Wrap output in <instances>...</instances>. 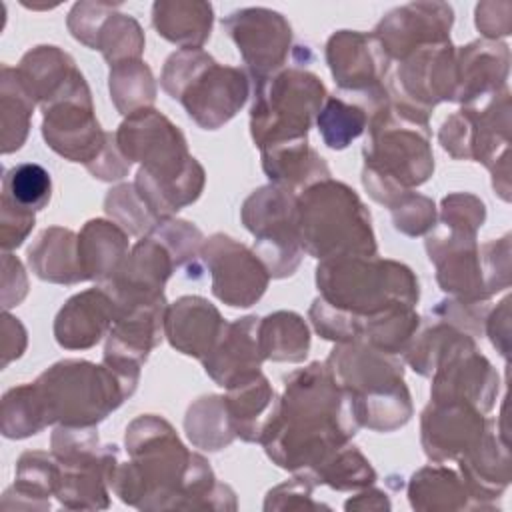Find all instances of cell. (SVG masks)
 Listing matches in <instances>:
<instances>
[{
	"label": "cell",
	"instance_id": "cell-34",
	"mask_svg": "<svg viewBox=\"0 0 512 512\" xmlns=\"http://www.w3.org/2000/svg\"><path fill=\"white\" fill-rule=\"evenodd\" d=\"M16 70L40 106L48 104L78 72L74 60L56 46H38L26 52Z\"/></svg>",
	"mask_w": 512,
	"mask_h": 512
},
{
	"label": "cell",
	"instance_id": "cell-52",
	"mask_svg": "<svg viewBox=\"0 0 512 512\" xmlns=\"http://www.w3.org/2000/svg\"><path fill=\"white\" fill-rule=\"evenodd\" d=\"M488 302H466V300H444L438 302V306L432 310L436 316L442 318V322L454 326V328H462L466 334L470 336H480L484 332V324H486V316H488Z\"/></svg>",
	"mask_w": 512,
	"mask_h": 512
},
{
	"label": "cell",
	"instance_id": "cell-56",
	"mask_svg": "<svg viewBox=\"0 0 512 512\" xmlns=\"http://www.w3.org/2000/svg\"><path fill=\"white\" fill-rule=\"evenodd\" d=\"M476 28L488 38L496 40L508 36L512 30L510 2H482L476 6Z\"/></svg>",
	"mask_w": 512,
	"mask_h": 512
},
{
	"label": "cell",
	"instance_id": "cell-21",
	"mask_svg": "<svg viewBox=\"0 0 512 512\" xmlns=\"http://www.w3.org/2000/svg\"><path fill=\"white\" fill-rule=\"evenodd\" d=\"M256 316L226 322L214 348L202 358L206 374L222 388H234L260 374L264 360Z\"/></svg>",
	"mask_w": 512,
	"mask_h": 512
},
{
	"label": "cell",
	"instance_id": "cell-17",
	"mask_svg": "<svg viewBox=\"0 0 512 512\" xmlns=\"http://www.w3.org/2000/svg\"><path fill=\"white\" fill-rule=\"evenodd\" d=\"M326 368L350 398L386 392L404 384V366L396 354L382 352L362 340L336 344Z\"/></svg>",
	"mask_w": 512,
	"mask_h": 512
},
{
	"label": "cell",
	"instance_id": "cell-11",
	"mask_svg": "<svg viewBox=\"0 0 512 512\" xmlns=\"http://www.w3.org/2000/svg\"><path fill=\"white\" fill-rule=\"evenodd\" d=\"M242 222L254 234V254L272 278H286L298 268L304 250L298 238L292 190L276 184L254 190L242 204Z\"/></svg>",
	"mask_w": 512,
	"mask_h": 512
},
{
	"label": "cell",
	"instance_id": "cell-37",
	"mask_svg": "<svg viewBox=\"0 0 512 512\" xmlns=\"http://www.w3.org/2000/svg\"><path fill=\"white\" fill-rule=\"evenodd\" d=\"M186 436L196 448L216 452L236 438L224 396H202L186 412Z\"/></svg>",
	"mask_w": 512,
	"mask_h": 512
},
{
	"label": "cell",
	"instance_id": "cell-32",
	"mask_svg": "<svg viewBox=\"0 0 512 512\" xmlns=\"http://www.w3.org/2000/svg\"><path fill=\"white\" fill-rule=\"evenodd\" d=\"M214 12L208 2L162 0L152 6L156 32L180 48H200L212 30Z\"/></svg>",
	"mask_w": 512,
	"mask_h": 512
},
{
	"label": "cell",
	"instance_id": "cell-5",
	"mask_svg": "<svg viewBox=\"0 0 512 512\" xmlns=\"http://www.w3.org/2000/svg\"><path fill=\"white\" fill-rule=\"evenodd\" d=\"M296 228L302 250L320 260L376 254L370 212L350 186L332 178L296 198Z\"/></svg>",
	"mask_w": 512,
	"mask_h": 512
},
{
	"label": "cell",
	"instance_id": "cell-25",
	"mask_svg": "<svg viewBox=\"0 0 512 512\" xmlns=\"http://www.w3.org/2000/svg\"><path fill=\"white\" fill-rule=\"evenodd\" d=\"M224 326L218 308L206 298L182 296L166 310L164 336L178 352L202 360L214 348Z\"/></svg>",
	"mask_w": 512,
	"mask_h": 512
},
{
	"label": "cell",
	"instance_id": "cell-22",
	"mask_svg": "<svg viewBox=\"0 0 512 512\" xmlns=\"http://www.w3.org/2000/svg\"><path fill=\"white\" fill-rule=\"evenodd\" d=\"M60 462V480L56 498L64 508L98 510L108 508V486L118 462L114 444L100 446L96 452Z\"/></svg>",
	"mask_w": 512,
	"mask_h": 512
},
{
	"label": "cell",
	"instance_id": "cell-42",
	"mask_svg": "<svg viewBox=\"0 0 512 512\" xmlns=\"http://www.w3.org/2000/svg\"><path fill=\"white\" fill-rule=\"evenodd\" d=\"M60 480V462L48 452H24L16 466V496L28 498L30 508H50L48 496L56 494Z\"/></svg>",
	"mask_w": 512,
	"mask_h": 512
},
{
	"label": "cell",
	"instance_id": "cell-58",
	"mask_svg": "<svg viewBox=\"0 0 512 512\" xmlns=\"http://www.w3.org/2000/svg\"><path fill=\"white\" fill-rule=\"evenodd\" d=\"M346 510H390V502L382 490H364L344 504Z\"/></svg>",
	"mask_w": 512,
	"mask_h": 512
},
{
	"label": "cell",
	"instance_id": "cell-54",
	"mask_svg": "<svg viewBox=\"0 0 512 512\" xmlns=\"http://www.w3.org/2000/svg\"><path fill=\"white\" fill-rule=\"evenodd\" d=\"M34 228V212L26 210L2 196V220H0V244L4 252L18 248L30 230Z\"/></svg>",
	"mask_w": 512,
	"mask_h": 512
},
{
	"label": "cell",
	"instance_id": "cell-28",
	"mask_svg": "<svg viewBox=\"0 0 512 512\" xmlns=\"http://www.w3.org/2000/svg\"><path fill=\"white\" fill-rule=\"evenodd\" d=\"M224 400L234 434L246 442H262L280 402L262 372L240 386L228 388Z\"/></svg>",
	"mask_w": 512,
	"mask_h": 512
},
{
	"label": "cell",
	"instance_id": "cell-15",
	"mask_svg": "<svg viewBox=\"0 0 512 512\" xmlns=\"http://www.w3.org/2000/svg\"><path fill=\"white\" fill-rule=\"evenodd\" d=\"M212 276V292L218 300L234 308L256 304L266 292L270 274L262 260L244 244L230 236L214 234L200 252Z\"/></svg>",
	"mask_w": 512,
	"mask_h": 512
},
{
	"label": "cell",
	"instance_id": "cell-12",
	"mask_svg": "<svg viewBox=\"0 0 512 512\" xmlns=\"http://www.w3.org/2000/svg\"><path fill=\"white\" fill-rule=\"evenodd\" d=\"M456 82V50L446 40L420 46L400 60L398 72L390 78L388 94L398 110L428 122L436 104L454 102Z\"/></svg>",
	"mask_w": 512,
	"mask_h": 512
},
{
	"label": "cell",
	"instance_id": "cell-38",
	"mask_svg": "<svg viewBox=\"0 0 512 512\" xmlns=\"http://www.w3.org/2000/svg\"><path fill=\"white\" fill-rule=\"evenodd\" d=\"M418 326H420V316L416 314L414 306L400 304V306H392L362 318L358 340L382 352L398 354L406 350L410 340L416 336Z\"/></svg>",
	"mask_w": 512,
	"mask_h": 512
},
{
	"label": "cell",
	"instance_id": "cell-10",
	"mask_svg": "<svg viewBox=\"0 0 512 512\" xmlns=\"http://www.w3.org/2000/svg\"><path fill=\"white\" fill-rule=\"evenodd\" d=\"M52 422L62 426H96L132 392L112 368L88 360H62L34 382Z\"/></svg>",
	"mask_w": 512,
	"mask_h": 512
},
{
	"label": "cell",
	"instance_id": "cell-16",
	"mask_svg": "<svg viewBox=\"0 0 512 512\" xmlns=\"http://www.w3.org/2000/svg\"><path fill=\"white\" fill-rule=\"evenodd\" d=\"M222 26L236 42L254 82L282 70L290 52L292 30L280 12L242 8L228 14Z\"/></svg>",
	"mask_w": 512,
	"mask_h": 512
},
{
	"label": "cell",
	"instance_id": "cell-31",
	"mask_svg": "<svg viewBox=\"0 0 512 512\" xmlns=\"http://www.w3.org/2000/svg\"><path fill=\"white\" fill-rule=\"evenodd\" d=\"M80 262L88 280H112L128 258V234L116 222L102 218L84 224L78 234Z\"/></svg>",
	"mask_w": 512,
	"mask_h": 512
},
{
	"label": "cell",
	"instance_id": "cell-20",
	"mask_svg": "<svg viewBox=\"0 0 512 512\" xmlns=\"http://www.w3.org/2000/svg\"><path fill=\"white\" fill-rule=\"evenodd\" d=\"M330 72L342 92H362L382 86L390 56L374 34L340 30L326 44Z\"/></svg>",
	"mask_w": 512,
	"mask_h": 512
},
{
	"label": "cell",
	"instance_id": "cell-1",
	"mask_svg": "<svg viewBox=\"0 0 512 512\" xmlns=\"http://www.w3.org/2000/svg\"><path fill=\"white\" fill-rule=\"evenodd\" d=\"M130 462L118 464L110 480L122 502L140 510L212 508L230 510V486L216 482L210 464L190 452L160 416H138L126 428Z\"/></svg>",
	"mask_w": 512,
	"mask_h": 512
},
{
	"label": "cell",
	"instance_id": "cell-13",
	"mask_svg": "<svg viewBox=\"0 0 512 512\" xmlns=\"http://www.w3.org/2000/svg\"><path fill=\"white\" fill-rule=\"evenodd\" d=\"M42 112V136L54 152L84 166L100 156L106 144V132L94 116L90 88L80 72L42 106Z\"/></svg>",
	"mask_w": 512,
	"mask_h": 512
},
{
	"label": "cell",
	"instance_id": "cell-36",
	"mask_svg": "<svg viewBox=\"0 0 512 512\" xmlns=\"http://www.w3.org/2000/svg\"><path fill=\"white\" fill-rule=\"evenodd\" d=\"M36 100L28 92L16 68L2 66L0 90V122H2V152L18 150L30 128V116Z\"/></svg>",
	"mask_w": 512,
	"mask_h": 512
},
{
	"label": "cell",
	"instance_id": "cell-2",
	"mask_svg": "<svg viewBox=\"0 0 512 512\" xmlns=\"http://www.w3.org/2000/svg\"><path fill=\"white\" fill-rule=\"evenodd\" d=\"M350 396L334 382L326 364L312 362L284 378L278 412L262 446L286 470H310L358 430Z\"/></svg>",
	"mask_w": 512,
	"mask_h": 512
},
{
	"label": "cell",
	"instance_id": "cell-44",
	"mask_svg": "<svg viewBox=\"0 0 512 512\" xmlns=\"http://www.w3.org/2000/svg\"><path fill=\"white\" fill-rule=\"evenodd\" d=\"M94 50H100L110 66L126 60H140L144 50L140 24L132 16L112 12L98 30Z\"/></svg>",
	"mask_w": 512,
	"mask_h": 512
},
{
	"label": "cell",
	"instance_id": "cell-48",
	"mask_svg": "<svg viewBox=\"0 0 512 512\" xmlns=\"http://www.w3.org/2000/svg\"><path fill=\"white\" fill-rule=\"evenodd\" d=\"M458 330L446 322H436L434 326L426 328L418 338H412L410 344L404 350L406 362L420 374V376H432L434 366L440 358V352L452 332Z\"/></svg>",
	"mask_w": 512,
	"mask_h": 512
},
{
	"label": "cell",
	"instance_id": "cell-9",
	"mask_svg": "<svg viewBox=\"0 0 512 512\" xmlns=\"http://www.w3.org/2000/svg\"><path fill=\"white\" fill-rule=\"evenodd\" d=\"M426 250L440 288L458 300L482 302L510 286V236L478 246L476 236L436 226Z\"/></svg>",
	"mask_w": 512,
	"mask_h": 512
},
{
	"label": "cell",
	"instance_id": "cell-8",
	"mask_svg": "<svg viewBox=\"0 0 512 512\" xmlns=\"http://www.w3.org/2000/svg\"><path fill=\"white\" fill-rule=\"evenodd\" d=\"M324 102L326 88L320 78L298 66L256 80L250 110L254 144L264 150L294 140H306Z\"/></svg>",
	"mask_w": 512,
	"mask_h": 512
},
{
	"label": "cell",
	"instance_id": "cell-49",
	"mask_svg": "<svg viewBox=\"0 0 512 512\" xmlns=\"http://www.w3.org/2000/svg\"><path fill=\"white\" fill-rule=\"evenodd\" d=\"M486 220V206L468 192H454L442 200L440 226L464 234H476Z\"/></svg>",
	"mask_w": 512,
	"mask_h": 512
},
{
	"label": "cell",
	"instance_id": "cell-41",
	"mask_svg": "<svg viewBox=\"0 0 512 512\" xmlns=\"http://www.w3.org/2000/svg\"><path fill=\"white\" fill-rule=\"evenodd\" d=\"M110 94L120 114L152 108L156 100V84L150 68L142 60H126L110 70Z\"/></svg>",
	"mask_w": 512,
	"mask_h": 512
},
{
	"label": "cell",
	"instance_id": "cell-23",
	"mask_svg": "<svg viewBox=\"0 0 512 512\" xmlns=\"http://www.w3.org/2000/svg\"><path fill=\"white\" fill-rule=\"evenodd\" d=\"M462 482L466 484L476 508H492L488 502L498 498L510 484V452L496 422L488 420L478 442L458 458Z\"/></svg>",
	"mask_w": 512,
	"mask_h": 512
},
{
	"label": "cell",
	"instance_id": "cell-33",
	"mask_svg": "<svg viewBox=\"0 0 512 512\" xmlns=\"http://www.w3.org/2000/svg\"><path fill=\"white\" fill-rule=\"evenodd\" d=\"M408 498L414 510L476 508L466 484L446 466H424L410 478Z\"/></svg>",
	"mask_w": 512,
	"mask_h": 512
},
{
	"label": "cell",
	"instance_id": "cell-43",
	"mask_svg": "<svg viewBox=\"0 0 512 512\" xmlns=\"http://www.w3.org/2000/svg\"><path fill=\"white\" fill-rule=\"evenodd\" d=\"M306 472L312 474L318 486L326 484L336 490H358L370 486L376 480V472L364 454L348 444L336 448L318 466Z\"/></svg>",
	"mask_w": 512,
	"mask_h": 512
},
{
	"label": "cell",
	"instance_id": "cell-46",
	"mask_svg": "<svg viewBox=\"0 0 512 512\" xmlns=\"http://www.w3.org/2000/svg\"><path fill=\"white\" fill-rule=\"evenodd\" d=\"M104 208L120 228L142 238L162 222L142 200L134 184H120L112 188L104 200Z\"/></svg>",
	"mask_w": 512,
	"mask_h": 512
},
{
	"label": "cell",
	"instance_id": "cell-50",
	"mask_svg": "<svg viewBox=\"0 0 512 512\" xmlns=\"http://www.w3.org/2000/svg\"><path fill=\"white\" fill-rule=\"evenodd\" d=\"M316 480L310 472L300 470L294 478L278 484L266 496L264 510H318L328 508L320 502L312 500V492L316 488Z\"/></svg>",
	"mask_w": 512,
	"mask_h": 512
},
{
	"label": "cell",
	"instance_id": "cell-4",
	"mask_svg": "<svg viewBox=\"0 0 512 512\" xmlns=\"http://www.w3.org/2000/svg\"><path fill=\"white\" fill-rule=\"evenodd\" d=\"M362 184L368 194L394 208L414 186L434 172L428 122L402 114L392 102L368 124Z\"/></svg>",
	"mask_w": 512,
	"mask_h": 512
},
{
	"label": "cell",
	"instance_id": "cell-3",
	"mask_svg": "<svg viewBox=\"0 0 512 512\" xmlns=\"http://www.w3.org/2000/svg\"><path fill=\"white\" fill-rule=\"evenodd\" d=\"M114 136L122 154L142 164L134 186L160 220L198 200L206 180L204 168L188 154L182 132L164 114L154 108L134 112Z\"/></svg>",
	"mask_w": 512,
	"mask_h": 512
},
{
	"label": "cell",
	"instance_id": "cell-27",
	"mask_svg": "<svg viewBox=\"0 0 512 512\" xmlns=\"http://www.w3.org/2000/svg\"><path fill=\"white\" fill-rule=\"evenodd\" d=\"M350 94L356 96V100L350 102L340 96L326 98L316 118L320 136L332 150H342L362 136L370 120L390 104V94L384 84Z\"/></svg>",
	"mask_w": 512,
	"mask_h": 512
},
{
	"label": "cell",
	"instance_id": "cell-6",
	"mask_svg": "<svg viewBox=\"0 0 512 512\" xmlns=\"http://www.w3.org/2000/svg\"><path fill=\"white\" fill-rule=\"evenodd\" d=\"M316 284L322 300L360 318L400 304L414 306L420 296L408 266L374 256L326 258L316 268Z\"/></svg>",
	"mask_w": 512,
	"mask_h": 512
},
{
	"label": "cell",
	"instance_id": "cell-55",
	"mask_svg": "<svg viewBox=\"0 0 512 512\" xmlns=\"http://www.w3.org/2000/svg\"><path fill=\"white\" fill-rule=\"evenodd\" d=\"M130 166H132V162L118 148L116 136L112 132H106V144H104L100 156L94 162H90L86 168L94 178L120 180L128 174Z\"/></svg>",
	"mask_w": 512,
	"mask_h": 512
},
{
	"label": "cell",
	"instance_id": "cell-53",
	"mask_svg": "<svg viewBox=\"0 0 512 512\" xmlns=\"http://www.w3.org/2000/svg\"><path fill=\"white\" fill-rule=\"evenodd\" d=\"M118 4L108 2H78L68 14V28L76 40L94 48L96 36L104 20L114 12Z\"/></svg>",
	"mask_w": 512,
	"mask_h": 512
},
{
	"label": "cell",
	"instance_id": "cell-40",
	"mask_svg": "<svg viewBox=\"0 0 512 512\" xmlns=\"http://www.w3.org/2000/svg\"><path fill=\"white\" fill-rule=\"evenodd\" d=\"M52 424L46 404L36 384L12 388L2 398V434L6 438H26Z\"/></svg>",
	"mask_w": 512,
	"mask_h": 512
},
{
	"label": "cell",
	"instance_id": "cell-39",
	"mask_svg": "<svg viewBox=\"0 0 512 512\" xmlns=\"http://www.w3.org/2000/svg\"><path fill=\"white\" fill-rule=\"evenodd\" d=\"M350 402L358 426H366L376 432H392L404 426L412 416V400L406 384L386 392L350 398Z\"/></svg>",
	"mask_w": 512,
	"mask_h": 512
},
{
	"label": "cell",
	"instance_id": "cell-51",
	"mask_svg": "<svg viewBox=\"0 0 512 512\" xmlns=\"http://www.w3.org/2000/svg\"><path fill=\"white\" fill-rule=\"evenodd\" d=\"M394 228L406 236H422L430 232L436 224V206L430 198L408 192L394 208H392Z\"/></svg>",
	"mask_w": 512,
	"mask_h": 512
},
{
	"label": "cell",
	"instance_id": "cell-18",
	"mask_svg": "<svg viewBox=\"0 0 512 512\" xmlns=\"http://www.w3.org/2000/svg\"><path fill=\"white\" fill-rule=\"evenodd\" d=\"M452 6L444 2H412L388 12L374 30L390 60H404L426 44L450 40Z\"/></svg>",
	"mask_w": 512,
	"mask_h": 512
},
{
	"label": "cell",
	"instance_id": "cell-7",
	"mask_svg": "<svg viewBox=\"0 0 512 512\" xmlns=\"http://www.w3.org/2000/svg\"><path fill=\"white\" fill-rule=\"evenodd\" d=\"M160 84L204 130L226 124L244 106L250 92L244 70L218 64L202 48L174 52L164 64Z\"/></svg>",
	"mask_w": 512,
	"mask_h": 512
},
{
	"label": "cell",
	"instance_id": "cell-14",
	"mask_svg": "<svg viewBox=\"0 0 512 512\" xmlns=\"http://www.w3.org/2000/svg\"><path fill=\"white\" fill-rule=\"evenodd\" d=\"M498 388V374L478 352L474 336L454 330L432 372V402H462L486 414L494 406Z\"/></svg>",
	"mask_w": 512,
	"mask_h": 512
},
{
	"label": "cell",
	"instance_id": "cell-57",
	"mask_svg": "<svg viewBox=\"0 0 512 512\" xmlns=\"http://www.w3.org/2000/svg\"><path fill=\"white\" fill-rule=\"evenodd\" d=\"M484 330L488 332L492 344L500 350V354L508 356V342H510V298H504L496 310L486 316Z\"/></svg>",
	"mask_w": 512,
	"mask_h": 512
},
{
	"label": "cell",
	"instance_id": "cell-19",
	"mask_svg": "<svg viewBox=\"0 0 512 512\" xmlns=\"http://www.w3.org/2000/svg\"><path fill=\"white\" fill-rule=\"evenodd\" d=\"M486 418L480 410L462 402H430L420 420V440L434 462L458 460L482 436Z\"/></svg>",
	"mask_w": 512,
	"mask_h": 512
},
{
	"label": "cell",
	"instance_id": "cell-35",
	"mask_svg": "<svg viewBox=\"0 0 512 512\" xmlns=\"http://www.w3.org/2000/svg\"><path fill=\"white\" fill-rule=\"evenodd\" d=\"M258 340L264 360L302 362L310 348V332L296 312H274L258 322Z\"/></svg>",
	"mask_w": 512,
	"mask_h": 512
},
{
	"label": "cell",
	"instance_id": "cell-47",
	"mask_svg": "<svg viewBox=\"0 0 512 512\" xmlns=\"http://www.w3.org/2000/svg\"><path fill=\"white\" fill-rule=\"evenodd\" d=\"M308 316L316 332L326 340H334L340 344V342H352L360 338L362 318L328 304L320 296L312 302Z\"/></svg>",
	"mask_w": 512,
	"mask_h": 512
},
{
	"label": "cell",
	"instance_id": "cell-26",
	"mask_svg": "<svg viewBox=\"0 0 512 512\" xmlns=\"http://www.w3.org/2000/svg\"><path fill=\"white\" fill-rule=\"evenodd\" d=\"M510 50L504 42L476 40L456 50V96L454 102H472L480 96L506 88Z\"/></svg>",
	"mask_w": 512,
	"mask_h": 512
},
{
	"label": "cell",
	"instance_id": "cell-30",
	"mask_svg": "<svg viewBox=\"0 0 512 512\" xmlns=\"http://www.w3.org/2000/svg\"><path fill=\"white\" fill-rule=\"evenodd\" d=\"M262 168L272 184L292 192L330 178L326 160L308 146L306 140H294L262 150Z\"/></svg>",
	"mask_w": 512,
	"mask_h": 512
},
{
	"label": "cell",
	"instance_id": "cell-29",
	"mask_svg": "<svg viewBox=\"0 0 512 512\" xmlns=\"http://www.w3.org/2000/svg\"><path fill=\"white\" fill-rule=\"evenodd\" d=\"M32 272L54 284H78L88 280L78 250V236L60 226L46 228L28 250Z\"/></svg>",
	"mask_w": 512,
	"mask_h": 512
},
{
	"label": "cell",
	"instance_id": "cell-24",
	"mask_svg": "<svg viewBox=\"0 0 512 512\" xmlns=\"http://www.w3.org/2000/svg\"><path fill=\"white\" fill-rule=\"evenodd\" d=\"M114 318V300L102 286L84 290L60 308L54 322L56 342L68 350L90 348L110 332Z\"/></svg>",
	"mask_w": 512,
	"mask_h": 512
},
{
	"label": "cell",
	"instance_id": "cell-45",
	"mask_svg": "<svg viewBox=\"0 0 512 512\" xmlns=\"http://www.w3.org/2000/svg\"><path fill=\"white\" fill-rule=\"evenodd\" d=\"M52 194V180L46 168L34 162L10 168L2 178V196L26 210H42Z\"/></svg>",
	"mask_w": 512,
	"mask_h": 512
}]
</instances>
